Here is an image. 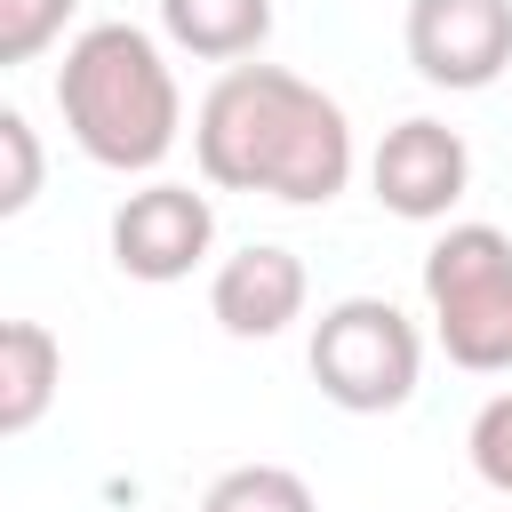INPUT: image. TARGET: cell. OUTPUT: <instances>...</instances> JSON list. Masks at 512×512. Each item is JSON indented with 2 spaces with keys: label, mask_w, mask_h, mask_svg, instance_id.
Listing matches in <instances>:
<instances>
[{
  "label": "cell",
  "mask_w": 512,
  "mask_h": 512,
  "mask_svg": "<svg viewBox=\"0 0 512 512\" xmlns=\"http://www.w3.org/2000/svg\"><path fill=\"white\" fill-rule=\"evenodd\" d=\"M192 160L216 192L328 208L352 184V120L328 88L288 64H232L192 112Z\"/></svg>",
  "instance_id": "cell-1"
},
{
  "label": "cell",
  "mask_w": 512,
  "mask_h": 512,
  "mask_svg": "<svg viewBox=\"0 0 512 512\" xmlns=\"http://www.w3.org/2000/svg\"><path fill=\"white\" fill-rule=\"evenodd\" d=\"M56 112L64 136L112 176L160 168L184 136V88L144 24H88L56 64Z\"/></svg>",
  "instance_id": "cell-2"
},
{
  "label": "cell",
  "mask_w": 512,
  "mask_h": 512,
  "mask_svg": "<svg viewBox=\"0 0 512 512\" xmlns=\"http://www.w3.org/2000/svg\"><path fill=\"white\" fill-rule=\"evenodd\" d=\"M424 304L456 368L472 376L512 368V240L496 224H448L424 248Z\"/></svg>",
  "instance_id": "cell-3"
},
{
  "label": "cell",
  "mask_w": 512,
  "mask_h": 512,
  "mask_svg": "<svg viewBox=\"0 0 512 512\" xmlns=\"http://www.w3.org/2000/svg\"><path fill=\"white\" fill-rule=\"evenodd\" d=\"M312 384L344 416H392L424 384V336L392 296H336L312 320Z\"/></svg>",
  "instance_id": "cell-4"
},
{
  "label": "cell",
  "mask_w": 512,
  "mask_h": 512,
  "mask_svg": "<svg viewBox=\"0 0 512 512\" xmlns=\"http://www.w3.org/2000/svg\"><path fill=\"white\" fill-rule=\"evenodd\" d=\"M400 40L424 88H496L512 72V0H408Z\"/></svg>",
  "instance_id": "cell-5"
},
{
  "label": "cell",
  "mask_w": 512,
  "mask_h": 512,
  "mask_svg": "<svg viewBox=\"0 0 512 512\" xmlns=\"http://www.w3.org/2000/svg\"><path fill=\"white\" fill-rule=\"evenodd\" d=\"M368 184H376V208L400 216V224H440L464 184H472V144L448 128V120H400L384 128V144L368 152Z\"/></svg>",
  "instance_id": "cell-6"
},
{
  "label": "cell",
  "mask_w": 512,
  "mask_h": 512,
  "mask_svg": "<svg viewBox=\"0 0 512 512\" xmlns=\"http://www.w3.org/2000/svg\"><path fill=\"white\" fill-rule=\"evenodd\" d=\"M208 248H216V208L192 184H144L112 208V264L144 288L184 280Z\"/></svg>",
  "instance_id": "cell-7"
},
{
  "label": "cell",
  "mask_w": 512,
  "mask_h": 512,
  "mask_svg": "<svg viewBox=\"0 0 512 512\" xmlns=\"http://www.w3.org/2000/svg\"><path fill=\"white\" fill-rule=\"evenodd\" d=\"M304 296H312L304 256H296V248H272V240L224 256L216 280H208V312H216V328L240 336V344H264V336H280L288 320H304Z\"/></svg>",
  "instance_id": "cell-8"
},
{
  "label": "cell",
  "mask_w": 512,
  "mask_h": 512,
  "mask_svg": "<svg viewBox=\"0 0 512 512\" xmlns=\"http://www.w3.org/2000/svg\"><path fill=\"white\" fill-rule=\"evenodd\" d=\"M160 32L200 64H248L272 40V0H160Z\"/></svg>",
  "instance_id": "cell-9"
},
{
  "label": "cell",
  "mask_w": 512,
  "mask_h": 512,
  "mask_svg": "<svg viewBox=\"0 0 512 512\" xmlns=\"http://www.w3.org/2000/svg\"><path fill=\"white\" fill-rule=\"evenodd\" d=\"M56 384H64V344H56V328L8 320V328H0V432L24 440V432L48 416Z\"/></svg>",
  "instance_id": "cell-10"
},
{
  "label": "cell",
  "mask_w": 512,
  "mask_h": 512,
  "mask_svg": "<svg viewBox=\"0 0 512 512\" xmlns=\"http://www.w3.org/2000/svg\"><path fill=\"white\" fill-rule=\"evenodd\" d=\"M200 512H320V504H312V488L288 464H232L200 496Z\"/></svg>",
  "instance_id": "cell-11"
},
{
  "label": "cell",
  "mask_w": 512,
  "mask_h": 512,
  "mask_svg": "<svg viewBox=\"0 0 512 512\" xmlns=\"http://www.w3.org/2000/svg\"><path fill=\"white\" fill-rule=\"evenodd\" d=\"M80 0H0V64H32L48 40H64Z\"/></svg>",
  "instance_id": "cell-12"
},
{
  "label": "cell",
  "mask_w": 512,
  "mask_h": 512,
  "mask_svg": "<svg viewBox=\"0 0 512 512\" xmlns=\"http://www.w3.org/2000/svg\"><path fill=\"white\" fill-rule=\"evenodd\" d=\"M40 200V136L24 112H0V216H24Z\"/></svg>",
  "instance_id": "cell-13"
},
{
  "label": "cell",
  "mask_w": 512,
  "mask_h": 512,
  "mask_svg": "<svg viewBox=\"0 0 512 512\" xmlns=\"http://www.w3.org/2000/svg\"><path fill=\"white\" fill-rule=\"evenodd\" d=\"M472 472L496 488V496H512V392H496L480 416H472Z\"/></svg>",
  "instance_id": "cell-14"
}]
</instances>
